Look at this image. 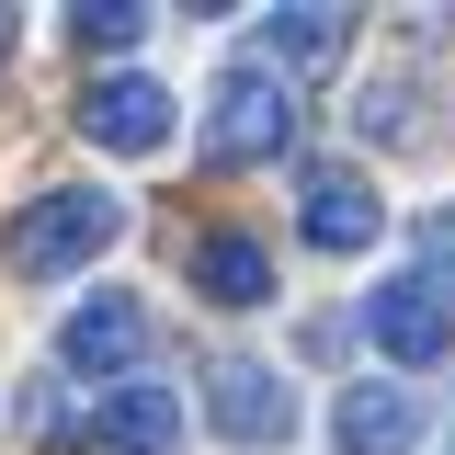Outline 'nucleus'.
I'll return each mask as SVG.
<instances>
[{"mask_svg": "<svg viewBox=\"0 0 455 455\" xmlns=\"http://www.w3.org/2000/svg\"><path fill=\"white\" fill-rule=\"evenodd\" d=\"M114 239H125V194H92V182H57V194H35L23 217L0 228V262L46 284V274H80V262H92V251H114Z\"/></svg>", "mask_w": 455, "mask_h": 455, "instance_id": "nucleus-1", "label": "nucleus"}, {"mask_svg": "<svg viewBox=\"0 0 455 455\" xmlns=\"http://www.w3.org/2000/svg\"><path fill=\"white\" fill-rule=\"evenodd\" d=\"M331 433H341V455H410L421 444V398L398 376H353L341 410H331Z\"/></svg>", "mask_w": 455, "mask_h": 455, "instance_id": "nucleus-10", "label": "nucleus"}, {"mask_svg": "<svg viewBox=\"0 0 455 455\" xmlns=\"http://www.w3.org/2000/svg\"><path fill=\"white\" fill-rule=\"evenodd\" d=\"M205 421H217L228 444H296V421H307V410H296V387H284L274 364H262V353H217V364H205Z\"/></svg>", "mask_w": 455, "mask_h": 455, "instance_id": "nucleus-3", "label": "nucleus"}, {"mask_svg": "<svg viewBox=\"0 0 455 455\" xmlns=\"http://www.w3.org/2000/svg\"><path fill=\"white\" fill-rule=\"evenodd\" d=\"M421 284L455 307V205H433V217H421Z\"/></svg>", "mask_w": 455, "mask_h": 455, "instance_id": "nucleus-13", "label": "nucleus"}, {"mask_svg": "<svg viewBox=\"0 0 455 455\" xmlns=\"http://www.w3.org/2000/svg\"><path fill=\"white\" fill-rule=\"evenodd\" d=\"M68 46L80 57H125V46H148V12L137 0H80L68 12Z\"/></svg>", "mask_w": 455, "mask_h": 455, "instance_id": "nucleus-12", "label": "nucleus"}, {"mask_svg": "<svg viewBox=\"0 0 455 455\" xmlns=\"http://www.w3.org/2000/svg\"><path fill=\"white\" fill-rule=\"evenodd\" d=\"M92 444H114V455H171V444H182V387H160V376L103 387V398H92Z\"/></svg>", "mask_w": 455, "mask_h": 455, "instance_id": "nucleus-8", "label": "nucleus"}, {"mask_svg": "<svg viewBox=\"0 0 455 455\" xmlns=\"http://www.w3.org/2000/svg\"><path fill=\"white\" fill-rule=\"evenodd\" d=\"M341 57H353V12H331V0L262 23V68H274V80H319V68H341Z\"/></svg>", "mask_w": 455, "mask_h": 455, "instance_id": "nucleus-11", "label": "nucleus"}, {"mask_svg": "<svg viewBox=\"0 0 455 455\" xmlns=\"http://www.w3.org/2000/svg\"><path fill=\"white\" fill-rule=\"evenodd\" d=\"M12 35H23V23H12V12H0V57H12Z\"/></svg>", "mask_w": 455, "mask_h": 455, "instance_id": "nucleus-14", "label": "nucleus"}, {"mask_svg": "<svg viewBox=\"0 0 455 455\" xmlns=\"http://www.w3.org/2000/svg\"><path fill=\"white\" fill-rule=\"evenodd\" d=\"M182 284H194L205 307H262V296H274V251H262L251 228H205V239L182 251Z\"/></svg>", "mask_w": 455, "mask_h": 455, "instance_id": "nucleus-9", "label": "nucleus"}, {"mask_svg": "<svg viewBox=\"0 0 455 455\" xmlns=\"http://www.w3.org/2000/svg\"><path fill=\"white\" fill-rule=\"evenodd\" d=\"M376 228H387V194H376L353 160H307V171H296V239H307V251L353 262Z\"/></svg>", "mask_w": 455, "mask_h": 455, "instance_id": "nucleus-4", "label": "nucleus"}, {"mask_svg": "<svg viewBox=\"0 0 455 455\" xmlns=\"http://www.w3.org/2000/svg\"><path fill=\"white\" fill-rule=\"evenodd\" d=\"M364 341L387 353L398 376H421V364H444V353H455V307H444V296H433L421 274L364 284Z\"/></svg>", "mask_w": 455, "mask_h": 455, "instance_id": "nucleus-7", "label": "nucleus"}, {"mask_svg": "<svg viewBox=\"0 0 455 455\" xmlns=\"http://www.w3.org/2000/svg\"><path fill=\"white\" fill-rule=\"evenodd\" d=\"M171 125H182V114H171V92L148 80V68H103V80L80 92V137L114 148V160H160Z\"/></svg>", "mask_w": 455, "mask_h": 455, "instance_id": "nucleus-6", "label": "nucleus"}, {"mask_svg": "<svg viewBox=\"0 0 455 455\" xmlns=\"http://www.w3.org/2000/svg\"><path fill=\"white\" fill-rule=\"evenodd\" d=\"M296 148V92H284L262 57H239L217 92H205V160L217 171H262Z\"/></svg>", "mask_w": 455, "mask_h": 455, "instance_id": "nucleus-2", "label": "nucleus"}, {"mask_svg": "<svg viewBox=\"0 0 455 455\" xmlns=\"http://www.w3.org/2000/svg\"><path fill=\"white\" fill-rule=\"evenodd\" d=\"M148 307H137V296H125V284H92V296H80V307H68V331H57V364H68V376H114V387H125V376H137V364H148Z\"/></svg>", "mask_w": 455, "mask_h": 455, "instance_id": "nucleus-5", "label": "nucleus"}]
</instances>
